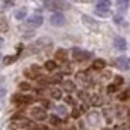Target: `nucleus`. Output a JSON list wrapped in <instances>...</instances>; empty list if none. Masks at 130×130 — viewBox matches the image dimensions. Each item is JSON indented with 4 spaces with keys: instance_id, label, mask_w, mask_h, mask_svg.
Listing matches in <instances>:
<instances>
[{
    "instance_id": "f257e3e1",
    "label": "nucleus",
    "mask_w": 130,
    "mask_h": 130,
    "mask_svg": "<svg viewBox=\"0 0 130 130\" xmlns=\"http://www.w3.org/2000/svg\"><path fill=\"white\" fill-rule=\"evenodd\" d=\"M44 6L47 10H51V11H59V10L68 9V4L64 3L62 0H44Z\"/></svg>"
},
{
    "instance_id": "f03ea898",
    "label": "nucleus",
    "mask_w": 130,
    "mask_h": 130,
    "mask_svg": "<svg viewBox=\"0 0 130 130\" xmlns=\"http://www.w3.org/2000/svg\"><path fill=\"white\" fill-rule=\"evenodd\" d=\"M30 113H31V116L34 117L36 120H40V122L45 120L47 117H48V116H47V112L44 110L42 107H32Z\"/></svg>"
},
{
    "instance_id": "7ed1b4c3",
    "label": "nucleus",
    "mask_w": 130,
    "mask_h": 130,
    "mask_svg": "<svg viewBox=\"0 0 130 130\" xmlns=\"http://www.w3.org/2000/svg\"><path fill=\"white\" fill-rule=\"evenodd\" d=\"M42 17L41 16H38V14H36V16H31L30 19H27V21H26V26L27 27H30V28H37V27H40L42 24Z\"/></svg>"
},
{
    "instance_id": "20e7f679",
    "label": "nucleus",
    "mask_w": 130,
    "mask_h": 130,
    "mask_svg": "<svg viewBox=\"0 0 130 130\" xmlns=\"http://www.w3.org/2000/svg\"><path fill=\"white\" fill-rule=\"evenodd\" d=\"M72 57H74V59H76V61H85V59H88L89 57H91V54L82 51V50H79V48H74L72 50Z\"/></svg>"
},
{
    "instance_id": "39448f33",
    "label": "nucleus",
    "mask_w": 130,
    "mask_h": 130,
    "mask_svg": "<svg viewBox=\"0 0 130 130\" xmlns=\"http://www.w3.org/2000/svg\"><path fill=\"white\" fill-rule=\"evenodd\" d=\"M50 21H51L52 26H55V27H61L65 24V17L62 16L61 13H54L51 16V19H50Z\"/></svg>"
},
{
    "instance_id": "423d86ee",
    "label": "nucleus",
    "mask_w": 130,
    "mask_h": 130,
    "mask_svg": "<svg viewBox=\"0 0 130 130\" xmlns=\"http://www.w3.org/2000/svg\"><path fill=\"white\" fill-rule=\"evenodd\" d=\"M115 65H116L119 69H122V71H126V69H129V59H127L126 57H119V58L115 61Z\"/></svg>"
},
{
    "instance_id": "0eeeda50",
    "label": "nucleus",
    "mask_w": 130,
    "mask_h": 130,
    "mask_svg": "<svg viewBox=\"0 0 130 130\" xmlns=\"http://www.w3.org/2000/svg\"><path fill=\"white\" fill-rule=\"evenodd\" d=\"M115 47H116L119 51H124V50L127 48L126 40L122 38V37H116V38H115Z\"/></svg>"
},
{
    "instance_id": "6e6552de",
    "label": "nucleus",
    "mask_w": 130,
    "mask_h": 130,
    "mask_svg": "<svg viewBox=\"0 0 130 130\" xmlns=\"http://www.w3.org/2000/svg\"><path fill=\"white\" fill-rule=\"evenodd\" d=\"M13 101L17 102V103H30L32 101V98L28 96V95H16L13 98Z\"/></svg>"
},
{
    "instance_id": "1a4fd4ad",
    "label": "nucleus",
    "mask_w": 130,
    "mask_h": 130,
    "mask_svg": "<svg viewBox=\"0 0 130 130\" xmlns=\"http://www.w3.org/2000/svg\"><path fill=\"white\" fill-rule=\"evenodd\" d=\"M20 126L26 130H38V126L31 120H21L20 122Z\"/></svg>"
},
{
    "instance_id": "9d476101",
    "label": "nucleus",
    "mask_w": 130,
    "mask_h": 130,
    "mask_svg": "<svg viewBox=\"0 0 130 130\" xmlns=\"http://www.w3.org/2000/svg\"><path fill=\"white\" fill-rule=\"evenodd\" d=\"M44 44H51V41L47 40V38H41V40H38V41L31 47V50H32V51H38V50H41L42 47H44Z\"/></svg>"
},
{
    "instance_id": "9b49d317",
    "label": "nucleus",
    "mask_w": 130,
    "mask_h": 130,
    "mask_svg": "<svg viewBox=\"0 0 130 130\" xmlns=\"http://www.w3.org/2000/svg\"><path fill=\"white\" fill-rule=\"evenodd\" d=\"M82 21H84L88 27H91V28H98V23L93 19H91L89 16H82Z\"/></svg>"
},
{
    "instance_id": "f8f14e48",
    "label": "nucleus",
    "mask_w": 130,
    "mask_h": 130,
    "mask_svg": "<svg viewBox=\"0 0 130 130\" xmlns=\"http://www.w3.org/2000/svg\"><path fill=\"white\" fill-rule=\"evenodd\" d=\"M105 67H106V62L103 61V59H95L93 61V64H92V68L93 69H98V71H99V69H103Z\"/></svg>"
},
{
    "instance_id": "ddd939ff",
    "label": "nucleus",
    "mask_w": 130,
    "mask_h": 130,
    "mask_svg": "<svg viewBox=\"0 0 130 130\" xmlns=\"http://www.w3.org/2000/svg\"><path fill=\"white\" fill-rule=\"evenodd\" d=\"M62 86H64V89L67 92H69V93H71V92H74L75 89H76V88H75V84L72 81H65L64 84H62Z\"/></svg>"
},
{
    "instance_id": "4468645a",
    "label": "nucleus",
    "mask_w": 130,
    "mask_h": 130,
    "mask_svg": "<svg viewBox=\"0 0 130 130\" xmlns=\"http://www.w3.org/2000/svg\"><path fill=\"white\" fill-rule=\"evenodd\" d=\"M95 13H96L98 16H101V17H109V16H110V10H109V9H101V7H96Z\"/></svg>"
},
{
    "instance_id": "2eb2a0df",
    "label": "nucleus",
    "mask_w": 130,
    "mask_h": 130,
    "mask_svg": "<svg viewBox=\"0 0 130 130\" xmlns=\"http://www.w3.org/2000/svg\"><path fill=\"white\" fill-rule=\"evenodd\" d=\"M129 2L130 0H117V9L120 11H126L129 7Z\"/></svg>"
},
{
    "instance_id": "dca6fc26",
    "label": "nucleus",
    "mask_w": 130,
    "mask_h": 130,
    "mask_svg": "<svg viewBox=\"0 0 130 130\" xmlns=\"http://www.w3.org/2000/svg\"><path fill=\"white\" fill-rule=\"evenodd\" d=\"M91 105L92 106H101L102 105V98L99 95H93L91 98Z\"/></svg>"
},
{
    "instance_id": "f3484780",
    "label": "nucleus",
    "mask_w": 130,
    "mask_h": 130,
    "mask_svg": "<svg viewBox=\"0 0 130 130\" xmlns=\"http://www.w3.org/2000/svg\"><path fill=\"white\" fill-rule=\"evenodd\" d=\"M96 7H101V9H109V7H110V0H98Z\"/></svg>"
},
{
    "instance_id": "a211bd4d",
    "label": "nucleus",
    "mask_w": 130,
    "mask_h": 130,
    "mask_svg": "<svg viewBox=\"0 0 130 130\" xmlns=\"http://www.w3.org/2000/svg\"><path fill=\"white\" fill-rule=\"evenodd\" d=\"M14 16H16L17 20H23L24 17L27 16V9H20V10H17Z\"/></svg>"
},
{
    "instance_id": "6ab92c4d",
    "label": "nucleus",
    "mask_w": 130,
    "mask_h": 130,
    "mask_svg": "<svg viewBox=\"0 0 130 130\" xmlns=\"http://www.w3.org/2000/svg\"><path fill=\"white\" fill-rule=\"evenodd\" d=\"M55 57L57 59H59V61H65V58H67V51L65 50H58V51L55 52Z\"/></svg>"
},
{
    "instance_id": "aec40b11",
    "label": "nucleus",
    "mask_w": 130,
    "mask_h": 130,
    "mask_svg": "<svg viewBox=\"0 0 130 130\" xmlns=\"http://www.w3.org/2000/svg\"><path fill=\"white\" fill-rule=\"evenodd\" d=\"M16 59H17L16 55H7V57H4L3 62H4V65H10V64H13Z\"/></svg>"
},
{
    "instance_id": "412c9836",
    "label": "nucleus",
    "mask_w": 130,
    "mask_h": 130,
    "mask_svg": "<svg viewBox=\"0 0 130 130\" xmlns=\"http://www.w3.org/2000/svg\"><path fill=\"white\" fill-rule=\"evenodd\" d=\"M7 28H9V24H7L6 19L0 17V31H7Z\"/></svg>"
},
{
    "instance_id": "4be33fe9",
    "label": "nucleus",
    "mask_w": 130,
    "mask_h": 130,
    "mask_svg": "<svg viewBox=\"0 0 130 130\" xmlns=\"http://www.w3.org/2000/svg\"><path fill=\"white\" fill-rule=\"evenodd\" d=\"M51 96L54 98V99H61V96H62V92L59 91V89L54 88V89H51Z\"/></svg>"
},
{
    "instance_id": "5701e85b",
    "label": "nucleus",
    "mask_w": 130,
    "mask_h": 130,
    "mask_svg": "<svg viewBox=\"0 0 130 130\" xmlns=\"http://www.w3.org/2000/svg\"><path fill=\"white\" fill-rule=\"evenodd\" d=\"M55 68H57L55 61H47L45 62V69H47V71H54Z\"/></svg>"
},
{
    "instance_id": "b1692460",
    "label": "nucleus",
    "mask_w": 130,
    "mask_h": 130,
    "mask_svg": "<svg viewBox=\"0 0 130 130\" xmlns=\"http://www.w3.org/2000/svg\"><path fill=\"white\" fill-rule=\"evenodd\" d=\"M55 109H57V113L58 115H67V107L62 106V105H58Z\"/></svg>"
},
{
    "instance_id": "393cba45",
    "label": "nucleus",
    "mask_w": 130,
    "mask_h": 130,
    "mask_svg": "<svg viewBox=\"0 0 130 130\" xmlns=\"http://www.w3.org/2000/svg\"><path fill=\"white\" fill-rule=\"evenodd\" d=\"M19 88L21 89V91H30L31 86H30V84H27V82H21V84L19 85Z\"/></svg>"
},
{
    "instance_id": "a878e982",
    "label": "nucleus",
    "mask_w": 130,
    "mask_h": 130,
    "mask_svg": "<svg viewBox=\"0 0 130 130\" xmlns=\"http://www.w3.org/2000/svg\"><path fill=\"white\" fill-rule=\"evenodd\" d=\"M76 79H79L81 82L86 84V75H85L84 72H79V74H76Z\"/></svg>"
},
{
    "instance_id": "bb28decb",
    "label": "nucleus",
    "mask_w": 130,
    "mask_h": 130,
    "mask_svg": "<svg viewBox=\"0 0 130 130\" xmlns=\"http://www.w3.org/2000/svg\"><path fill=\"white\" fill-rule=\"evenodd\" d=\"M107 92H109V93H115V92H117V85H115V84L109 85V86H107Z\"/></svg>"
},
{
    "instance_id": "cd10ccee",
    "label": "nucleus",
    "mask_w": 130,
    "mask_h": 130,
    "mask_svg": "<svg viewBox=\"0 0 130 130\" xmlns=\"http://www.w3.org/2000/svg\"><path fill=\"white\" fill-rule=\"evenodd\" d=\"M50 122H51L52 124H55V126H57V124H59V122H61V120H59L57 116H51V117H50Z\"/></svg>"
},
{
    "instance_id": "c85d7f7f",
    "label": "nucleus",
    "mask_w": 130,
    "mask_h": 130,
    "mask_svg": "<svg viewBox=\"0 0 130 130\" xmlns=\"http://www.w3.org/2000/svg\"><path fill=\"white\" fill-rule=\"evenodd\" d=\"M122 84H123V78H122V76H116V78H115V85L119 86V85H122Z\"/></svg>"
},
{
    "instance_id": "c756f323",
    "label": "nucleus",
    "mask_w": 130,
    "mask_h": 130,
    "mask_svg": "<svg viewBox=\"0 0 130 130\" xmlns=\"http://www.w3.org/2000/svg\"><path fill=\"white\" fill-rule=\"evenodd\" d=\"M61 78H62L61 75H55V76H52V78H51V82H59V81H61Z\"/></svg>"
},
{
    "instance_id": "7c9ffc66",
    "label": "nucleus",
    "mask_w": 130,
    "mask_h": 130,
    "mask_svg": "<svg viewBox=\"0 0 130 130\" xmlns=\"http://www.w3.org/2000/svg\"><path fill=\"white\" fill-rule=\"evenodd\" d=\"M65 101H67V103H69V105H74V103H75L74 99H72L71 96H67V99H65Z\"/></svg>"
},
{
    "instance_id": "2f4dec72",
    "label": "nucleus",
    "mask_w": 130,
    "mask_h": 130,
    "mask_svg": "<svg viewBox=\"0 0 130 130\" xmlns=\"http://www.w3.org/2000/svg\"><path fill=\"white\" fill-rule=\"evenodd\" d=\"M72 116H74V117H79V110H78V109H74V110H72Z\"/></svg>"
},
{
    "instance_id": "473e14b6",
    "label": "nucleus",
    "mask_w": 130,
    "mask_h": 130,
    "mask_svg": "<svg viewBox=\"0 0 130 130\" xmlns=\"http://www.w3.org/2000/svg\"><path fill=\"white\" fill-rule=\"evenodd\" d=\"M115 23H116V24H120V23H122V17H120V16H116V17H115Z\"/></svg>"
},
{
    "instance_id": "72a5a7b5",
    "label": "nucleus",
    "mask_w": 130,
    "mask_h": 130,
    "mask_svg": "<svg viewBox=\"0 0 130 130\" xmlns=\"http://www.w3.org/2000/svg\"><path fill=\"white\" fill-rule=\"evenodd\" d=\"M127 93H129V92H123V93H122L119 98H120L122 101H123V99H126V98H127Z\"/></svg>"
},
{
    "instance_id": "f704fd0d",
    "label": "nucleus",
    "mask_w": 130,
    "mask_h": 130,
    "mask_svg": "<svg viewBox=\"0 0 130 130\" xmlns=\"http://www.w3.org/2000/svg\"><path fill=\"white\" fill-rule=\"evenodd\" d=\"M41 102H42V105H44V106H45V107H50V106H51L48 101H41Z\"/></svg>"
},
{
    "instance_id": "c9c22d12",
    "label": "nucleus",
    "mask_w": 130,
    "mask_h": 130,
    "mask_svg": "<svg viewBox=\"0 0 130 130\" xmlns=\"http://www.w3.org/2000/svg\"><path fill=\"white\" fill-rule=\"evenodd\" d=\"M79 98H81V99H85V98H86V93H85V92H79Z\"/></svg>"
},
{
    "instance_id": "e433bc0d",
    "label": "nucleus",
    "mask_w": 130,
    "mask_h": 130,
    "mask_svg": "<svg viewBox=\"0 0 130 130\" xmlns=\"http://www.w3.org/2000/svg\"><path fill=\"white\" fill-rule=\"evenodd\" d=\"M38 130H48V127H45V126H40V127H38Z\"/></svg>"
},
{
    "instance_id": "4c0bfd02",
    "label": "nucleus",
    "mask_w": 130,
    "mask_h": 130,
    "mask_svg": "<svg viewBox=\"0 0 130 130\" xmlns=\"http://www.w3.org/2000/svg\"><path fill=\"white\" fill-rule=\"evenodd\" d=\"M3 44H4V40L0 37V47H3Z\"/></svg>"
},
{
    "instance_id": "58836bf2",
    "label": "nucleus",
    "mask_w": 130,
    "mask_h": 130,
    "mask_svg": "<svg viewBox=\"0 0 130 130\" xmlns=\"http://www.w3.org/2000/svg\"><path fill=\"white\" fill-rule=\"evenodd\" d=\"M103 130H109V129H103Z\"/></svg>"
},
{
    "instance_id": "ea45409f",
    "label": "nucleus",
    "mask_w": 130,
    "mask_h": 130,
    "mask_svg": "<svg viewBox=\"0 0 130 130\" xmlns=\"http://www.w3.org/2000/svg\"><path fill=\"white\" fill-rule=\"evenodd\" d=\"M0 58H2V55H0Z\"/></svg>"
}]
</instances>
